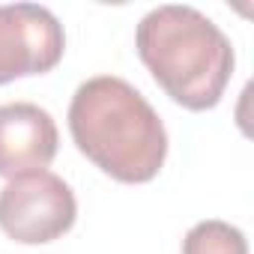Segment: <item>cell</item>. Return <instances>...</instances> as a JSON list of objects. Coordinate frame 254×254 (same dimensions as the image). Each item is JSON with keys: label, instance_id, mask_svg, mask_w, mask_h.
Here are the masks:
<instances>
[{"label": "cell", "instance_id": "1", "mask_svg": "<svg viewBox=\"0 0 254 254\" xmlns=\"http://www.w3.org/2000/svg\"><path fill=\"white\" fill-rule=\"evenodd\" d=\"M75 147L117 183H150L168 156V132L156 108L117 75L84 81L69 102Z\"/></svg>", "mask_w": 254, "mask_h": 254}, {"label": "cell", "instance_id": "6", "mask_svg": "<svg viewBox=\"0 0 254 254\" xmlns=\"http://www.w3.org/2000/svg\"><path fill=\"white\" fill-rule=\"evenodd\" d=\"M183 254H248V242L239 227L221 218H206L186 233Z\"/></svg>", "mask_w": 254, "mask_h": 254}, {"label": "cell", "instance_id": "2", "mask_svg": "<svg viewBox=\"0 0 254 254\" xmlns=\"http://www.w3.org/2000/svg\"><path fill=\"white\" fill-rule=\"evenodd\" d=\"M135 48L156 84L189 111L215 108L236 63L224 30L183 3L150 9L135 30Z\"/></svg>", "mask_w": 254, "mask_h": 254}, {"label": "cell", "instance_id": "4", "mask_svg": "<svg viewBox=\"0 0 254 254\" xmlns=\"http://www.w3.org/2000/svg\"><path fill=\"white\" fill-rule=\"evenodd\" d=\"M66 51L63 24L39 3L0 6V84L51 72Z\"/></svg>", "mask_w": 254, "mask_h": 254}, {"label": "cell", "instance_id": "3", "mask_svg": "<svg viewBox=\"0 0 254 254\" xmlns=\"http://www.w3.org/2000/svg\"><path fill=\"white\" fill-rule=\"evenodd\" d=\"M78 203L69 183L51 171L12 177L0 189V230L21 245H45L72 230Z\"/></svg>", "mask_w": 254, "mask_h": 254}, {"label": "cell", "instance_id": "5", "mask_svg": "<svg viewBox=\"0 0 254 254\" xmlns=\"http://www.w3.org/2000/svg\"><path fill=\"white\" fill-rule=\"evenodd\" d=\"M57 123L33 102L0 105V177L45 171L57 156Z\"/></svg>", "mask_w": 254, "mask_h": 254}]
</instances>
